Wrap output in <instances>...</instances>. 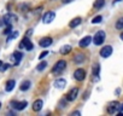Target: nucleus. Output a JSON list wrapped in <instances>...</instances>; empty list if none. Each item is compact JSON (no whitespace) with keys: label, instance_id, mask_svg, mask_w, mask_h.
Segmentation results:
<instances>
[{"label":"nucleus","instance_id":"f257e3e1","mask_svg":"<svg viewBox=\"0 0 123 116\" xmlns=\"http://www.w3.org/2000/svg\"><path fill=\"white\" fill-rule=\"evenodd\" d=\"M105 38H106L105 32H103V30L97 32V33H95V35H94V38H93V42H94V45H97V46L101 45V44L105 41Z\"/></svg>","mask_w":123,"mask_h":116},{"label":"nucleus","instance_id":"f03ea898","mask_svg":"<svg viewBox=\"0 0 123 116\" xmlns=\"http://www.w3.org/2000/svg\"><path fill=\"white\" fill-rule=\"evenodd\" d=\"M65 67H67V62L65 61H58L54 64V67L52 68V73L53 74H60L62 71L65 69Z\"/></svg>","mask_w":123,"mask_h":116},{"label":"nucleus","instance_id":"7ed1b4c3","mask_svg":"<svg viewBox=\"0 0 123 116\" xmlns=\"http://www.w3.org/2000/svg\"><path fill=\"white\" fill-rule=\"evenodd\" d=\"M17 21V16L16 15H13V13H6L4 17H3V22L5 23V24H12L13 22H16Z\"/></svg>","mask_w":123,"mask_h":116},{"label":"nucleus","instance_id":"20e7f679","mask_svg":"<svg viewBox=\"0 0 123 116\" xmlns=\"http://www.w3.org/2000/svg\"><path fill=\"white\" fill-rule=\"evenodd\" d=\"M112 54V46H110V45H106V46H104L101 50H100V56L103 57V58H107V57H110Z\"/></svg>","mask_w":123,"mask_h":116},{"label":"nucleus","instance_id":"39448f33","mask_svg":"<svg viewBox=\"0 0 123 116\" xmlns=\"http://www.w3.org/2000/svg\"><path fill=\"white\" fill-rule=\"evenodd\" d=\"M19 47L22 48V47H25V50H28V51H31L33 48H34V46H33V42L28 39V38H24L22 41H21V44H19Z\"/></svg>","mask_w":123,"mask_h":116},{"label":"nucleus","instance_id":"423d86ee","mask_svg":"<svg viewBox=\"0 0 123 116\" xmlns=\"http://www.w3.org/2000/svg\"><path fill=\"white\" fill-rule=\"evenodd\" d=\"M74 77L77 80V81H83L85 77H86V71L83 69H76L74 71Z\"/></svg>","mask_w":123,"mask_h":116},{"label":"nucleus","instance_id":"0eeeda50","mask_svg":"<svg viewBox=\"0 0 123 116\" xmlns=\"http://www.w3.org/2000/svg\"><path fill=\"white\" fill-rule=\"evenodd\" d=\"M27 105H28V103L25 100H23V102H16V100L11 102V106L16 110H23Z\"/></svg>","mask_w":123,"mask_h":116},{"label":"nucleus","instance_id":"6e6552de","mask_svg":"<svg viewBox=\"0 0 123 116\" xmlns=\"http://www.w3.org/2000/svg\"><path fill=\"white\" fill-rule=\"evenodd\" d=\"M54 18H55V13H54L53 11H48V12L45 13V16H43V18H42V22L47 24V23H51Z\"/></svg>","mask_w":123,"mask_h":116},{"label":"nucleus","instance_id":"1a4fd4ad","mask_svg":"<svg viewBox=\"0 0 123 116\" xmlns=\"http://www.w3.org/2000/svg\"><path fill=\"white\" fill-rule=\"evenodd\" d=\"M77 94H79V88H71L68 92V94H67V100H69V102L75 100L76 97H77Z\"/></svg>","mask_w":123,"mask_h":116},{"label":"nucleus","instance_id":"9d476101","mask_svg":"<svg viewBox=\"0 0 123 116\" xmlns=\"http://www.w3.org/2000/svg\"><path fill=\"white\" fill-rule=\"evenodd\" d=\"M118 105H119V103H118V102H116V100L111 102V103L109 104L107 112H109V114H113V112H116V110H118Z\"/></svg>","mask_w":123,"mask_h":116},{"label":"nucleus","instance_id":"9b49d317","mask_svg":"<svg viewBox=\"0 0 123 116\" xmlns=\"http://www.w3.org/2000/svg\"><path fill=\"white\" fill-rule=\"evenodd\" d=\"M22 57H23V53L19 52V51H15V52L12 53V58L16 61V62H15V65H18V64H19V62L22 61Z\"/></svg>","mask_w":123,"mask_h":116},{"label":"nucleus","instance_id":"f8f14e48","mask_svg":"<svg viewBox=\"0 0 123 116\" xmlns=\"http://www.w3.org/2000/svg\"><path fill=\"white\" fill-rule=\"evenodd\" d=\"M49 45H52V39L51 38H42L39 41V46H41V47H48Z\"/></svg>","mask_w":123,"mask_h":116},{"label":"nucleus","instance_id":"ddd939ff","mask_svg":"<svg viewBox=\"0 0 123 116\" xmlns=\"http://www.w3.org/2000/svg\"><path fill=\"white\" fill-rule=\"evenodd\" d=\"M91 42H92V38L87 35V36H85L83 39L80 40V44H79V45H80V47H87Z\"/></svg>","mask_w":123,"mask_h":116},{"label":"nucleus","instance_id":"4468645a","mask_svg":"<svg viewBox=\"0 0 123 116\" xmlns=\"http://www.w3.org/2000/svg\"><path fill=\"white\" fill-rule=\"evenodd\" d=\"M42 105H43V102L41 100V99H36L34 103H33V110L34 111H40L41 109H42Z\"/></svg>","mask_w":123,"mask_h":116},{"label":"nucleus","instance_id":"2eb2a0df","mask_svg":"<svg viewBox=\"0 0 123 116\" xmlns=\"http://www.w3.org/2000/svg\"><path fill=\"white\" fill-rule=\"evenodd\" d=\"M53 85H54V87H57V88H63V87H65L67 81H65L64 79H58V80L54 81Z\"/></svg>","mask_w":123,"mask_h":116},{"label":"nucleus","instance_id":"dca6fc26","mask_svg":"<svg viewBox=\"0 0 123 116\" xmlns=\"http://www.w3.org/2000/svg\"><path fill=\"white\" fill-rule=\"evenodd\" d=\"M15 86H16V81L15 80H9L7 84H6V86H5V91L6 92H11L15 88Z\"/></svg>","mask_w":123,"mask_h":116},{"label":"nucleus","instance_id":"f3484780","mask_svg":"<svg viewBox=\"0 0 123 116\" xmlns=\"http://www.w3.org/2000/svg\"><path fill=\"white\" fill-rule=\"evenodd\" d=\"M30 86H31V82L29 81V80H25V81H23L22 82V85L19 86V88H21V91H28L29 88H30Z\"/></svg>","mask_w":123,"mask_h":116},{"label":"nucleus","instance_id":"a211bd4d","mask_svg":"<svg viewBox=\"0 0 123 116\" xmlns=\"http://www.w3.org/2000/svg\"><path fill=\"white\" fill-rule=\"evenodd\" d=\"M74 62H75V63H77V64H80V63L85 62V54H82V53L76 54V56H75V58H74Z\"/></svg>","mask_w":123,"mask_h":116},{"label":"nucleus","instance_id":"6ab92c4d","mask_svg":"<svg viewBox=\"0 0 123 116\" xmlns=\"http://www.w3.org/2000/svg\"><path fill=\"white\" fill-rule=\"evenodd\" d=\"M81 21H82V19H81L80 17H76V18H74V19L69 23V27H70V28H75V27H77V26L81 23Z\"/></svg>","mask_w":123,"mask_h":116},{"label":"nucleus","instance_id":"aec40b11","mask_svg":"<svg viewBox=\"0 0 123 116\" xmlns=\"http://www.w3.org/2000/svg\"><path fill=\"white\" fill-rule=\"evenodd\" d=\"M70 51H71V46H69V45H64L63 47L60 48V51H59V52H60L62 54H68Z\"/></svg>","mask_w":123,"mask_h":116},{"label":"nucleus","instance_id":"412c9836","mask_svg":"<svg viewBox=\"0 0 123 116\" xmlns=\"http://www.w3.org/2000/svg\"><path fill=\"white\" fill-rule=\"evenodd\" d=\"M105 5V0H95L94 1V7L95 9H101Z\"/></svg>","mask_w":123,"mask_h":116},{"label":"nucleus","instance_id":"4be33fe9","mask_svg":"<svg viewBox=\"0 0 123 116\" xmlns=\"http://www.w3.org/2000/svg\"><path fill=\"white\" fill-rule=\"evenodd\" d=\"M47 67V62H45V61H42L40 64H37V67H36V69L39 70V71H42L45 68Z\"/></svg>","mask_w":123,"mask_h":116},{"label":"nucleus","instance_id":"5701e85b","mask_svg":"<svg viewBox=\"0 0 123 116\" xmlns=\"http://www.w3.org/2000/svg\"><path fill=\"white\" fill-rule=\"evenodd\" d=\"M116 29H123V17H121L119 19H117V22H116Z\"/></svg>","mask_w":123,"mask_h":116},{"label":"nucleus","instance_id":"b1692460","mask_svg":"<svg viewBox=\"0 0 123 116\" xmlns=\"http://www.w3.org/2000/svg\"><path fill=\"white\" fill-rule=\"evenodd\" d=\"M101 21H103V17H101V16H95V17L92 19V23L95 24V23H100Z\"/></svg>","mask_w":123,"mask_h":116},{"label":"nucleus","instance_id":"393cba45","mask_svg":"<svg viewBox=\"0 0 123 116\" xmlns=\"http://www.w3.org/2000/svg\"><path fill=\"white\" fill-rule=\"evenodd\" d=\"M99 70H100V65L99 64H94L93 65V74L94 75H98L99 74Z\"/></svg>","mask_w":123,"mask_h":116},{"label":"nucleus","instance_id":"a878e982","mask_svg":"<svg viewBox=\"0 0 123 116\" xmlns=\"http://www.w3.org/2000/svg\"><path fill=\"white\" fill-rule=\"evenodd\" d=\"M17 36H18V32H15V33H12V34L10 33V35H9V39H7V40L10 41V40H12V39L17 38Z\"/></svg>","mask_w":123,"mask_h":116},{"label":"nucleus","instance_id":"bb28decb","mask_svg":"<svg viewBox=\"0 0 123 116\" xmlns=\"http://www.w3.org/2000/svg\"><path fill=\"white\" fill-rule=\"evenodd\" d=\"M11 32H12V24H9V26H7V28L4 30V34H10Z\"/></svg>","mask_w":123,"mask_h":116},{"label":"nucleus","instance_id":"cd10ccee","mask_svg":"<svg viewBox=\"0 0 123 116\" xmlns=\"http://www.w3.org/2000/svg\"><path fill=\"white\" fill-rule=\"evenodd\" d=\"M47 54H48V51H43V52H42V53L39 56V59H42V58H45Z\"/></svg>","mask_w":123,"mask_h":116},{"label":"nucleus","instance_id":"c85d7f7f","mask_svg":"<svg viewBox=\"0 0 123 116\" xmlns=\"http://www.w3.org/2000/svg\"><path fill=\"white\" fill-rule=\"evenodd\" d=\"M10 67H11L10 64H3V67H1V70H3V71H5V70H7Z\"/></svg>","mask_w":123,"mask_h":116},{"label":"nucleus","instance_id":"c756f323","mask_svg":"<svg viewBox=\"0 0 123 116\" xmlns=\"http://www.w3.org/2000/svg\"><path fill=\"white\" fill-rule=\"evenodd\" d=\"M118 110H119V112H122V111H123V103H122L121 105H118Z\"/></svg>","mask_w":123,"mask_h":116},{"label":"nucleus","instance_id":"7c9ffc66","mask_svg":"<svg viewBox=\"0 0 123 116\" xmlns=\"http://www.w3.org/2000/svg\"><path fill=\"white\" fill-rule=\"evenodd\" d=\"M75 115H77V116H79V115H80V111H74V112L71 114V116H75Z\"/></svg>","mask_w":123,"mask_h":116},{"label":"nucleus","instance_id":"2f4dec72","mask_svg":"<svg viewBox=\"0 0 123 116\" xmlns=\"http://www.w3.org/2000/svg\"><path fill=\"white\" fill-rule=\"evenodd\" d=\"M31 33H33V30H31V29H30V30H28V32H27V36H28V35H31Z\"/></svg>","mask_w":123,"mask_h":116},{"label":"nucleus","instance_id":"473e14b6","mask_svg":"<svg viewBox=\"0 0 123 116\" xmlns=\"http://www.w3.org/2000/svg\"><path fill=\"white\" fill-rule=\"evenodd\" d=\"M63 1L67 4V3H70V1H73V0H63Z\"/></svg>","mask_w":123,"mask_h":116},{"label":"nucleus","instance_id":"72a5a7b5","mask_svg":"<svg viewBox=\"0 0 123 116\" xmlns=\"http://www.w3.org/2000/svg\"><path fill=\"white\" fill-rule=\"evenodd\" d=\"M119 38H121V40H123V32L121 33V35H119Z\"/></svg>","mask_w":123,"mask_h":116},{"label":"nucleus","instance_id":"f704fd0d","mask_svg":"<svg viewBox=\"0 0 123 116\" xmlns=\"http://www.w3.org/2000/svg\"><path fill=\"white\" fill-rule=\"evenodd\" d=\"M3 64H4V63H3L1 61H0V69H1V67H3Z\"/></svg>","mask_w":123,"mask_h":116},{"label":"nucleus","instance_id":"c9c22d12","mask_svg":"<svg viewBox=\"0 0 123 116\" xmlns=\"http://www.w3.org/2000/svg\"><path fill=\"white\" fill-rule=\"evenodd\" d=\"M118 1H121V0H115V1H113V3L116 4V3H118Z\"/></svg>","mask_w":123,"mask_h":116},{"label":"nucleus","instance_id":"e433bc0d","mask_svg":"<svg viewBox=\"0 0 123 116\" xmlns=\"http://www.w3.org/2000/svg\"><path fill=\"white\" fill-rule=\"evenodd\" d=\"M0 108H1V103H0Z\"/></svg>","mask_w":123,"mask_h":116}]
</instances>
